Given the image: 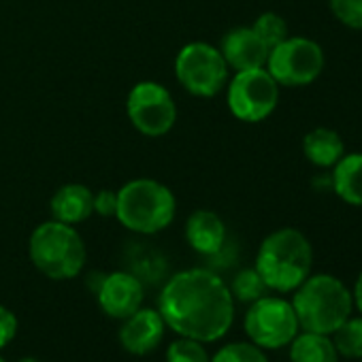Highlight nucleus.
<instances>
[{
    "instance_id": "obj_1",
    "label": "nucleus",
    "mask_w": 362,
    "mask_h": 362,
    "mask_svg": "<svg viewBox=\"0 0 362 362\" xmlns=\"http://www.w3.org/2000/svg\"><path fill=\"white\" fill-rule=\"evenodd\" d=\"M158 311L179 337L211 343L222 339L235 320L230 288L207 269L181 271L160 292Z\"/></svg>"
},
{
    "instance_id": "obj_2",
    "label": "nucleus",
    "mask_w": 362,
    "mask_h": 362,
    "mask_svg": "<svg viewBox=\"0 0 362 362\" xmlns=\"http://www.w3.org/2000/svg\"><path fill=\"white\" fill-rule=\"evenodd\" d=\"M313 267V247L296 228H279L271 233L258 250L256 271L269 290L294 292Z\"/></svg>"
},
{
    "instance_id": "obj_3",
    "label": "nucleus",
    "mask_w": 362,
    "mask_h": 362,
    "mask_svg": "<svg viewBox=\"0 0 362 362\" xmlns=\"http://www.w3.org/2000/svg\"><path fill=\"white\" fill-rule=\"evenodd\" d=\"M292 307L303 330L332 334L351 315L354 298L339 277L317 273L294 290Z\"/></svg>"
},
{
    "instance_id": "obj_4",
    "label": "nucleus",
    "mask_w": 362,
    "mask_h": 362,
    "mask_svg": "<svg viewBox=\"0 0 362 362\" xmlns=\"http://www.w3.org/2000/svg\"><path fill=\"white\" fill-rule=\"evenodd\" d=\"M115 218L128 230L153 235L175 218L173 192L153 179H134L117 192Z\"/></svg>"
},
{
    "instance_id": "obj_5",
    "label": "nucleus",
    "mask_w": 362,
    "mask_h": 362,
    "mask_svg": "<svg viewBox=\"0 0 362 362\" xmlns=\"http://www.w3.org/2000/svg\"><path fill=\"white\" fill-rule=\"evenodd\" d=\"M33 264L52 279L77 277L86 267V245L79 233L64 222L41 224L28 243Z\"/></svg>"
},
{
    "instance_id": "obj_6",
    "label": "nucleus",
    "mask_w": 362,
    "mask_h": 362,
    "mask_svg": "<svg viewBox=\"0 0 362 362\" xmlns=\"http://www.w3.org/2000/svg\"><path fill=\"white\" fill-rule=\"evenodd\" d=\"M326 58L320 43L307 37H288L269 52L267 71L284 88L313 83L324 71Z\"/></svg>"
},
{
    "instance_id": "obj_7",
    "label": "nucleus",
    "mask_w": 362,
    "mask_h": 362,
    "mask_svg": "<svg viewBox=\"0 0 362 362\" xmlns=\"http://www.w3.org/2000/svg\"><path fill=\"white\" fill-rule=\"evenodd\" d=\"M175 75L190 94L211 98L224 90L228 81V64L222 52L214 45L190 43L177 54Z\"/></svg>"
},
{
    "instance_id": "obj_8",
    "label": "nucleus",
    "mask_w": 362,
    "mask_h": 362,
    "mask_svg": "<svg viewBox=\"0 0 362 362\" xmlns=\"http://www.w3.org/2000/svg\"><path fill=\"white\" fill-rule=\"evenodd\" d=\"M298 320L290 300L279 296H262L254 300L245 313V332L252 343L262 349H279L290 345L298 334Z\"/></svg>"
},
{
    "instance_id": "obj_9",
    "label": "nucleus",
    "mask_w": 362,
    "mask_h": 362,
    "mask_svg": "<svg viewBox=\"0 0 362 362\" xmlns=\"http://www.w3.org/2000/svg\"><path fill=\"white\" fill-rule=\"evenodd\" d=\"M279 103V83L267 69L239 71L228 86V109L241 122L267 119Z\"/></svg>"
},
{
    "instance_id": "obj_10",
    "label": "nucleus",
    "mask_w": 362,
    "mask_h": 362,
    "mask_svg": "<svg viewBox=\"0 0 362 362\" xmlns=\"http://www.w3.org/2000/svg\"><path fill=\"white\" fill-rule=\"evenodd\" d=\"M126 109L132 126L147 136L166 134L177 119V107L170 92L156 81L136 83L128 94Z\"/></svg>"
},
{
    "instance_id": "obj_11",
    "label": "nucleus",
    "mask_w": 362,
    "mask_h": 362,
    "mask_svg": "<svg viewBox=\"0 0 362 362\" xmlns=\"http://www.w3.org/2000/svg\"><path fill=\"white\" fill-rule=\"evenodd\" d=\"M96 298L100 309L115 320H126L136 309H141L143 303V284L124 271L109 273L100 279V286L96 290Z\"/></svg>"
},
{
    "instance_id": "obj_12",
    "label": "nucleus",
    "mask_w": 362,
    "mask_h": 362,
    "mask_svg": "<svg viewBox=\"0 0 362 362\" xmlns=\"http://www.w3.org/2000/svg\"><path fill=\"white\" fill-rule=\"evenodd\" d=\"M164 320L156 309H136L119 328V343L128 354L145 356L156 349L164 337Z\"/></svg>"
},
{
    "instance_id": "obj_13",
    "label": "nucleus",
    "mask_w": 362,
    "mask_h": 362,
    "mask_svg": "<svg viewBox=\"0 0 362 362\" xmlns=\"http://www.w3.org/2000/svg\"><path fill=\"white\" fill-rule=\"evenodd\" d=\"M228 69L239 71H252V69H264L269 60V47L267 43L256 35V30L250 28H235L222 39L220 47Z\"/></svg>"
},
{
    "instance_id": "obj_14",
    "label": "nucleus",
    "mask_w": 362,
    "mask_h": 362,
    "mask_svg": "<svg viewBox=\"0 0 362 362\" xmlns=\"http://www.w3.org/2000/svg\"><path fill=\"white\" fill-rule=\"evenodd\" d=\"M186 241L203 256H214L224 247L226 226L214 211L199 209L186 222Z\"/></svg>"
},
{
    "instance_id": "obj_15",
    "label": "nucleus",
    "mask_w": 362,
    "mask_h": 362,
    "mask_svg": "<svg viewBox=\"0 0 362 362\" xmlns=\"http://www.w3.org/2000/svg\"><path fill=\"white\" fill-rule=\"evenodd\" d=\"M52 214L58 222L79 224L94 214V192L81 184H66L54 194Z\"/></svg>"
},
{
    "instance_id": "obj_16",
    "label": "nucleus",
    "mask_w": 362,
    "mask_h": 362,
    "mask_svg": "<svg viewBox=\"0 0 362 362\" xmlns=\"http://www.w3.org/2000/svg\"><path fill=\"white\" fill-rule=\"evenodd\" d=\"M330 181L334 194L343 203L351 207H362V151L345 153L332 166Z\"/></svg>"
},
{
    "instance_id": "obj_17",
    "label": "nucleus",
    "mask_w": 362,
    "mask_h": 362,
    "mask_svg": "<svg viewBox=\"0 0 362 362\" xmlns=\"http://www.w3.org/2000/svg\"><path fill=\"white\" fill-rule=\"evenodd\" d=\"M305 158L317 168H332L345 156V143L332 128H313L303 139Z\"/></svg>"
},
{
    "instance_id": "obj_18",
    "label": "nucleus",
    "mask_w": 362,
    "mask_h": 362,
    "mask_svg": "<svg viewBox=\"0 0 362 362\" xmlns=\"http://www.w3.org/2000/svg\"><path fill=\"white\" fill-rule=\"evenodd\" d=\"M339 354L330 334L307 332L296 334L290 341V362H337Z\"/></svg>"
},
{
    "instance_id": "obj_19",
    "label": "nucleus",
    "mask_w": 362,
    "mask_h": 362,
    "mask_svg": "<svg viewBox=\"0 0 362 362\" xmlns=\"http://www.w3.org/2000/svg\"><path fill=\"white\" fill-rule=\"evenodd\" d=\"M332 343L339 356L360 360L362 358V315H349L334 332Z\"/></svg>"
},
{
    "instance_id": "obj_20",
    "label": "nucleus",
    "mask_w": 362,
    "mask_h": 362,
    "mask_svg": "<svg viewBox=\"0 0 362 362\" xmlns=\"http://www.w3.org/2000/svg\"><path fill=\"white\" fill-rule=\"evenodd\" d=\"M267 284L264 279L260 277V273L254 269H243L235 275L233 279V286H230V294L233 298L241 300V303H254L262 296H267Z\"/></svg>"
},
{
    "instance_id": "obj_21",
    "label": "nucleus",
    "mask_w": 362,
    "mask_h": 362,
    "mask_svg": "<svg viewBox=\"0 0 362 362\" xmlns=\"http://www.w3.org/2000/svg\"><path fill=\"white\" fill-rule=\"evenodd\" d=\"M252 28H254L256 35L267 43L269 49H273V47L279 45L284 39H288V24H286V20H284L279 13H273V11L262 13V16L254 22Z\"/></svg>"
},
{
    "instance_id": "obj_22",
    "label": "nucleus",
    "mask_w": 362,
    "mask_h": 362,
    "mask_svg": "<svg viewBox=\"0 0 362 362\" xmlns=\"http://www.w3.org/2000/svg\"><path fill=\"white\" fill-rule=\"evenodd\" d=\"M209 354L197 339L179 337L166 349V362H209Z\"/></svg>"
},
{
    "instance_id": "obj_23",
    "label": "nucleus",
    "mask_w": 362,
    "mask_h": 362,
    "mask_svg": "<svg viewBox=\"0 0 362 362\" xmlns=\"http://www.w3.org/2000/svg\"><path fill=\"white\" fill-rule=\"evenodd\" d=\"M209 362H269V358L256 343H228Z\"/></svg>"
},
{
    "instance_id": "obj_24",
    "label": "nucleus",
    "mask_w": 362,
    "mask_h": 362,
    "mask_svg": "<svg viewBox=\"0 0 362 362\" xmlns=\"http://www.w3.org/2000/svg\"><path fill=\"white\" fill-rule=\"evenodd\" d=\"M332 16L351 30H362V0H328Z\"/></svg>"
},
{
    "instance_id": "obj_25",
    "label": "nucleus",
    "mask_w": 362,
    "mask_h": 362,
    "mask_svg": "<svg viewBox=\"0 0 362 362\" xmlns=\"http://www.w3.org/2000/svg\"><path fill=\"white\" fill-rule=\"evenodd\" d=\"M16 332H18V317L13 315V311L0 305V349L13 341Z\"/></svg>"
},
{
    "instance_id": "obj_26",
    "label": "nucleus",
    "mask_w": 362,
    "mask_h": 362,
    "mask_svg": "<svg viewBox=\"0 0 362 362\" xmlns=\"http://www.w3.org/2000/svg\"><path fill=\"white\" fill-rule=\"evenodd\" d=\"M115 207H117V192L103 190V192L94 194V211L96 214L111 218V216H115Z\"/></svg>"
},
{
    "instance_id": "obj_27",
    "label": "nucleus",
    "mask_w": 362,
    "mask_h": 362,
    "mask_svg": "<svg viewBox=\"0 0 362 362\" xmlns=\"http://www.w3.org/2000/svg\"><path fill=\"white\" fill-rule=\"evenodd\" d=\"M351 298H354L356 309H358V311H360V315H362V271H360V275H358V279H356V284H354Z\"/></svg>"
},
{
    "instance_id": "obj_28",
    "label": "nucleus",
    "mask_w": 362,
    "mask_h": 362,
    "mask_svg": "<svg viewBox=\"0 0 362 362\" xmlns=\"http://www.w3.org/2000/svg\"><path fill=\"white\" fill-rule=\"evenodd\" d=\"M18 362H41V360H37V358H22V360H18Z\"/></svg>"
},
{
    "instance_id": "obj_29",
    "label": "nucleus",
    "mask_w": 362,
    "mask_h": 362,
    "mask_svg": "<svg viewBox=\"0 0 362 362\" xmlns=\"http://www.w3.org/2000/svg\"><path fill=\"white\" fill-rule=\"evenodd\" d=\"M0 362H7V360H5V358H3V356H0Z\"/></svg>"
},
{
    "instance_id": "obj_30",
    "label": "nucleus",
    "mask_w": 362,
    "mask_h": 362,
    "mask_svg": "<svg viewBox=\"0 0 362 362\" xmlns=\"http://www.w3.org/2000/svg\"><path fill=\"white\" fill-rule=\"evenodd\" d=\"M360 362H362V358H360Z\"/></svg>"
}]
</instances>
